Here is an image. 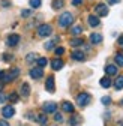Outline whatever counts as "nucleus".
<instances>
[{
    "label": "nucleus",
    "mask_w": 123,
    "mask_h": 126,
    "mask_svg": "<svg viewBox=\"0 0 123 126\" xmlns=\"http://www.w3.org/2000/svg\"><path fill=\"white\" fill-rule=\"evenodd\" d=\"M71 33H72L74 36H80V35L83 33V27H81V26H74V27L71 29Z\"/></svg>",
    "instance_id": "aec40b11"
},
{
    "label": "nucleus",
    "mask_w": 123,
    "mask_h": 126,
    "mask_svg": "<svg viewBox=\"0 0 123 126\" xmlns=\"http://www.w3.org/2000/svg\"><path fill=\"white\" fill-rule=\"evenodd\" d=\"M3 89V83H0V90H2Z\"/></svg>",
    "instance_id": "79ce46f5"
},
{
    "label": "nucleus",
    "mask_w": 123,
    "mask_h": 126,
    "mask_svg": "<svg viewBox=\"0 0 123 126\" xmlns=\"http://www.w3.org/2000/svg\"><path fill=\"white\" fill-rule=\"evenodd\" d=\"M18 42H20V35H17V33L9 35V36H8V39H6V44H8L9 47H15V45H18Z\"/></svg>",
    "instance_id": "6e6552de"
},
{
    "label": "nucleus",
    "mask_w": 123,
    "mask_h": 126,
    "mask_svg": "<svg viewBox=\"0 0 123 126\" xmlns=\"http://www.w3.org/2000/svg\"><path fill=\"white\" fill-rule=\"evenodd\" d=\"M83 3V0H72V5L74 6H78V5H81Z\"/></svg>",
    "instance_id": "f704fd0d"
},
{
    "label": "nucleus",
    "mask_w": 123,
    "mask_h": 126,
    "mask_svg": "<svg viewBox=\"0 0 123 126\" xmlns=\"http://www.w3.org/2000/svg\"><path fill=\"white\" fill-rule=\"evenodd\" d=\"M29 74H30V77H32V78H35V80H39V78H42V75H44V69L39 68V66H36V68L30 69Z\"/></svg>",
    "instance_id": "0eeeda50"
},
{
    "label": "nucleus",
    "mask_w": 123,
    "mask_h": 126,
    "mask_svg": "<svg viewBox=\"0 0 123 126\" xmlns=\"http://www.w3.org/2000/svg\"><path fill=\"white\" fill-rule=\"evenodd\" d=\"M114 87L117 90H122L123 89V75H120L119 78H116V81H114Z\"/></svg>",
    "instance_id": "412c9836"
},
{
    "label": "nucleus",
    "mask_w": 123,
    "mask_h": 126,
    "mask_svg": "<svg viewBox=\"0 0 123 126\" xmlns=\"http://www.w3.org/2000/svg\"><path fill=\"white\" fill-rule=\"evenodd\" d=\"M57 56H62V54H63L65 53V48H63V47H57V48H56V51H54Z\"/></svg>",
    "instance_id": "c756f323"
},
{
    "label": "nucleus",
    "mask_w": 123,
    "mask_h": 126,
    "mask_svg": "<svg viewBox=\"0 0 123 126\" xmlns=\"http://www.w3.org/2000/svg\"><path fill=\"white\" fill-rule=\"evenodd\" d=\"M53 33V27L50 26V24H41L39 27H38V35L41 36V38H47V36H50Z\"/></svg>",
    "instance_id": "7ed1b4c3"
},
{
    "label": "nucleus",
    "mask_w": 123,
    "mask_h": 126,
    "mask_svg": "<svg viewBox=\"0 0 123 126\" xmlns=\"http://www.w3.org/2000/svg\"><path fill=\"white\" fill-rule=\"evenodd\" d=\"M57 110V104L56 102H45L44 104V111L47 114H51V113H56Z\"/></svg>",
    "instance_id": "1a4fd4ad"
},
{
    "label": "nucleus",
    "mask_w": 123,
    "mask_h": 126,
    "mask_svg": "<svg viewBox=\"0 0 123 126\" xmlns=\"http://www.w3.org/2000/svg\"><path fill=\"white\" fill-rule=\"evenodd\" d=\"M71 57H72L74 60H77V62H83V60L86 59V56H84L83 51H74V53L71 54Z\"/></svg>",
    "instance_id": "2eb2a0df"
},
{
    "label": "nucleus",
    "mask_w": 123,
    "mask_h": 126,
    "mask_svg": "<svg viewBox=\"0 0 123 126\" xmlns=\"http://www.w3.org/2000/svg\"><path fill=\"white\" fill-rule=\"evenodd\" d=\"M62 108H63V111H66V113H74V110H75L71 102H63L62 104Z\"/></svg>",
    "instance_id": "6ab92c4d"
},
{
    "label": "nucleus",
    "mask_w": 123,
    "mask_h": 126,
    "mask_svg": "<svg viewBox=\"0 0 123 126\" xmlns=\"http://www.w3.org/2000/svg\"><path fill=\"white\" fill-rule=\"evenodd\" d=\"M3 60H8V62H9V60H12V56H6V54H5V56H3Z\"/></svg>",
    "instance_id": "4c0bfd02"
},
{
    "label": "nucleus",
    "mask_w": 123,
    "mask_h": 126,
    "mask_svg": "<svg viewBox=\"0 0 123 126\" xmlns=\"http://www.w3.org/2000/svg\"><path fill=\"white\" fill-rule=\"evenodd\" d=\"M87 21H89V26L90 27H98L101 24V20L98 18V15H90V17L87 18Z\"/></svg>",
    "instance_id": "f8f14e48"
},
{
    "label": "nucleus",
    "mask_w": 123,
    "mask_h": 126,
    "mask_svg": "<svg viewBox=\"0 0 123 126\" xmlns=\"http://www.w3.org/2000/svg\"><path fill=\"white\" fill-rule=\"evenodd\" d=\"M90 101H92V96H90L89 93H86V92L80 93L78 96H77V102H78L80 107H87L90 104Z\"/></svg>",
    "instance_id": "20e7f679"
},
{
    "label": "nucleus",
    "mask_w": 123,
    "mask_h": 126,
    "mask_svg": "<svg viewBox=\"0 0 123 126\" xmlns=\"http://www.w3.org/2000/svg\"><path fill=\"white\" fill-rule=\"evenodd\" d=\"M122 126H123V125H122Z\"/></svg>",
    "instance_id": "37998d69"
},
{
    "label": "nucleus",
    "mask_w": 123,
    "mask_h": 126,
    "mask_svg": "<svg viewBox=\"0 0 123 126\" xmlns=\"http://www.w3.org/2000/svg\"><path fill=\"white\" fill-rule=\"evenodd\" d=\"M29 5H30V8H32V9H38L42 5V0H30Z\"/></svg>",
    "instance_id": "4be33fe9"
},
{
    "label": "nucleus",
    "mask_w": 123,
    "mask_h": 126,
    "mask_svg": "<svg viewBox=\"0 0 123 126\" xmlns=\"http://www.w3.org/2000/svg\"><path fill=\"white\" fill-rule=\"evenodd\" d=\"M95 11H96L98 17H107V15H108V6L105 3H98L95 6Z\"/></svg>",
    "instance_id": "39448f33"
},
{
    "label": "nucleus",
    "mask_w": 123,
    "mask_h": 126,
    "mask_svg": "<svg viewBox=\"0 0 123 126\" xmlns=\"http://www.w3.org/2000/svg\"><path fill=\"white\" fill-rule=\"evenodd\" d=\"M5 78V71H0V81H2Z\"/></svg>",
    "instance_id": "58836bf2"
},
{
    "label": "nucleus",
    "mask_w": 123,
    "mask_h": 126,
    "mask_svg": "<svg viewBox=\"0 0 123 126\" xmlns=\"http://www.w3.org/2000/svg\"><path fill=\"white\" fill-rule=\"evenodd\" d=\"M101 86L104 87V89H108V87H111V78H108V77H104V78H101Z\"/></svg>",
    "instance_id": "f3484780"
},
{
    "label": "nucleus",
    "mask_w": 123,
    "mask_h": 126,
    "mask_svg": "<svg viewBox=\"0 0 123 126\" xmlns=\"http://www.w3.org/2000/svg\"><path fill=\"white\" fill-rule=\"evenodd\" d=\"M59 41V38H56V39H53V41H48L47 44H45V50H53L54 48V44Z\"/></svg>",
    "instance_id": "393cba45"
},
{
    "label": "nucleus",
    "mask_w": 123,
    "mask_h": 126,
    "mask_svg": "<svg viewBox=\"0 0 123 126\" xmlns=\"http://www.w3.org/2000/svg\"><path fill=\"white\" fill-rule=\"evenodd\" d=\"M54 120L56 122H62V120H63V116H62V114H56L54 116Z\"/></svg>",
    "instance_id": "72a5a7b5"
},
{
    "label": "nucleus",
    "mask_w": 123,
    "mask_h": 126,
    "mask_svg": "<svg viewBox=\"0 0 123 126\" xmlns=\"http://www.w3.org/2000/svg\"><path fill=\"white\" fill-rule=\"evenodd\" d=\"M105 74L107 75H116L117 74V66H114V65H107L105 66Z\"/></svg>",
    "instance_id": "dca6fc26"
},
{
    "label": "nucleus",
    "mask_w": 123,
    "mask_h": 126,
    "mask_svg": "<svg viewBox=\"0 0 123 126\" xmlns=\"http://www.w3.org/2000/svg\"><path fill=\"white\" fill-rule=\"evenodd\" d=\"M83 44H84V41H83L81 38H74V39L71 41V45H72V47H81Z\"/></svg>",
    "instance_id": "b1692460"
},
{
    "label": "nucleus",
    "mask_w": 123,
    "mask_h": 126,
    "mask_svg": "<svg viewBox=\"0 0 123 126\" xmlns=\"http://www.w3.org/2000/svg\"><path fill=\"white\" fill-rule=\"evenodd\" d=\"M26 60H27L29 63H30V62H35V60H36V56H35V54L32 53V54H29V56L26 57Z\"/></svg>",
    "instance_id": "7c9ffc66"
},
{
    "label": "nucleus",
    "mask_w": 123,
    "mask_h": 126,
    "mask_svg": "<svg viewBox=\"0 0 123 126\" xmlns=\"http://www.w3.org/2000/svg\"><path fill=\"white\" fill-rule=\"evenodd\" d=\"M45 89H47V92H50V93H54V90H56V83H54V77H53V75L47 77V81H45Z\"/></svg>",
    "instance_id": "423d86ee"
},
{
    "label": "nucleus",
    "mask_w": 123,
    "mask_h": 126,
    "mask_svg": "<svg viewBox=\"0 0 123 126\" xmlns=\"http://www.w3.org/2000/svg\"><path fill=\"white\" fill-rule=\"evenodd\" d=\"M6 96H5V94H2V93H0V104H3V102H6Z\"/></svg>",
    "instance_id": "c9c22d12"
},
{
    "label": "nucleus",
    "mask_w": 123,
    "mask_h": 126,
    "mask_svg": "<svg viewBox=\"0 0 123 126\" xmlns=\"http://www.w3.org/2000/svg\"><path fill=\"white\" fill-rule=\"evenodd\" d=\"M2 114H3L5 119H11V117H14V114H15V110H14V107L6 105V107H3V110H2Z\"/></svg>",
    "instance_id": "9d476101"
},
{
    "label": "nucleus",
    "mask_w": 123,
    "mask_h": 126,
    "mask_svg": "<svg viewBox=\"0 0 123 126\" xmlns=\"http://www.w3.org/2000/svg\"><path fill=\"white\" fill-rule=\"evenodd\" d=\"M8 99H9L11 102H17V101H18V93H11L9 96H8Z\"/></svg>",
    "instance_id": "cd10ccee"
},
{
    "label": "nucleus",
    "mask_w": 123,
    "mask_h": 126,
    "mask_svg": "<svg viewBox=\"0 0 123 126\" xmlns=\"http://www.w3.org/2000/svg\"><path fill=\"white\" fill-rule=\"evenodd\" d=\"M30 14H32V12H30L29 9H24V11L21 12V15H23V17H30Z\"/></svg>",
    "instance_id": "473e14b6"
},
{
    "label": "nucleus",
    "mask_w": 123,
    "mask_h": 126,
    "mask_svg": "<svg viewBox=\"0 0 123 126\" xmlns=\"http://www.w3.org/2000/svg\"><path fill=\"white\" fill-rule=\"evenodd\" d=\"M30 94V86L27 84V83H24L23 86H21V96H24V98H27Z\"/></svg>",
    "instance_id": "a211bd4d"
},
{
    "label": "nucleus",
    "mask_w": 123,
    "mask_h": 126,
    "mask_svg": "<svg viewBox=\"0 0 123 126\" xmlns=\"http://www.w3.org/2000/svg\"><path fill=\"white\" fill-rule=\"evenodd\" d=\"M63 66H65L63 60H60V59H53V60H51V68H53L54 71H60Z\"/></svg>",
    "instance_id": "9b49d317"
},
{
    "label": "nucleus",
    "mask_w": 123,
    "mask_h": 126,
    "mask_svg": "<svg viewBox=\"0 0 123 126\" xmlns=\"http://www.w3.org/2000/svg\"><path fill=\"white\" fill-rule=\"evenodd\" d=\"M102 39H104V38H102V35H101V33H92V35H90V42L93 44V45L101 44V42H102Z\"/></svg>",
    "instance_id": "ddd939ff"
},
{
    "label": "nucleus",
    "mask_w": 123,
    "mask_h": 126,
    "mask_svg": "<svg viewBox=\"0 0 123 126\" xmlns=\"http://www.w3.org/2000/svg\"><path fill=\"white\" fill-rule=\"evenodd\" d=\"M119 2H120V0H108V3H110V5H113V3H119Z\"/></svg>",
    "instance_id": "a19ab883"
},
{
    "label": "nucleus",
    "mask_w": 123,
    "mask_h": 126,
    "mask_svg": "<svg viewBox=\"0 0 123 126\" xmlns=\"http://www.w3.org/2000/svg\"><path fill=\"white\" fill-rule=\"evenodd\" d=\"M41 126H47V123H48V119H47V114H38L36 116V119H35Z\"/></svg>",
    "instance_id": "4468645a"
},
{
    "label": "nucleus",
    "mask_w": 123,
    "mask_h": 126,
    "mask_svg": "<svg viewBox=\"0 0 123 126\" xmlns=\"http://www.w3.org/2000/svg\"><path fill=\"white\" fill-rule=\"evenodd\" d=\"M101 102H102L104 105H110V104H111V98H110V96H104V98L101 99Z\"/></svg>",
    "instance_id": "c85d7f7f"
},
{
    "label": "nucleus",
    "mask_w": 123,
    "mask_h": 126,
    "mask_svg": "<svg viewBox=\"0 0 123 126\" xmlns=\"http://www.w3.org/2000/svg\"><path fill=\"white\" fill-rule=\"evenodd\" d=\"M47 63H48V60L45 59V57L38 59V66H39V68H42V69H44V66H47Z\"/></svg>",
    "instance_id": "a878e982"
},
{
    "label": "nucleus",
    "mask_w": 123,
    "mask_h": 126,
    "mask_svg": "<svg viewBox=\"0 0 123 126\" xmlns=\"http://www.w3.org/2000/svg\"><path fill=\"white\" fill-rule=\"evenodd\" d=\"M18 75H20V69H18V68H11L8 72H5L3 83H11V81H14L15 78H18Z\"/></svg>",
    "instance_id": "f03ea898"
},
{
    "label": "nucleus",
    "mask_w": 123,
    "mask_h": 126,
    "mask_svg": "<svg viewBox=\"0 0 123 126\" xmlns=\"http://www.w3.org/2000/svg\"><path fill=\"white\" fill-rule=\"evenodd\" d=\"M114 60H116V63H117L119 66H123V54H120V53H119V54L114 57Z\"/></svg>",
    "instance_id": "bb28decb"
},
{
    "label": "nucleus",
    "mask_w": 123,
    "mask_h": 126,
    "mask_svg": "<svg viewBox=\"0 0 123 126\" xmlns=\"http://www.w3.org/2000/svg\"><path fill=\"white\" fill-rule=\"evenodd\" d=\"M65 5V0H53V9H60L63 8Z\"/></svg>",
    "instance_id": "5701e85b"
},
{
    "label": "nucleus",
    "mask_w": 123,
    "mask_h": 126,
    "mask_svg": "<svg viewBox=\"0 0 123 126\" xmlns=\"http://www.w3.org/2000/svg\"><path fill=\"white\" fill-rule=\"evenodd\" d=\"M2 6L3 8H9L11 6V2H9V0H2Z\"/></svg>",
    "instance_id": "2f4dec72"
},
{
    "label": "nucleus",
    "mask_w": 123,
    "mask_h": 126,
    "mask_svg": "<svg viewBox=\"0 0 123 126\" xmlns=\"http://www.w3.org/2000/svg\"><path fill=\"white\" fill-rule=\"evenodd\" d=\"M0 126H9V123L6 120H0Z\"/></svg>",
    "instance_id": "e433bc0d"
},
{
    "label": "nucleus",
    "mask_w": 123,
    "mask_h": 126,
    "mask_svg": "<svg viewBox=\"0 0 123 126\" xmlns=\"http://www.w3.org/2000/svg\"><path fill=\"white\" fill-rule=\"evenodd\" d=\"M74 23V15L71 12H63L59 17V26L60 27H69Z\"/></svg>",
    "instance_id": "f257e3e1"
},
{
    "label": "nucleus",
    "mask_w": 123,
    "mask_h": 126,
    "mask_svg": "<svg viewBox=\"0 0 123 126\" xmlns=\"http://www.w3.org/2000/svg\"><path fill=\"white\" fill-rule=\"evenodd\" d=\"M119 45H122V47H123V35L119 38Z\"/></svg>",
    "instance_id": "ea45409f"
}]
</instances>
